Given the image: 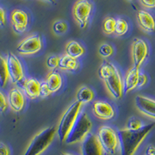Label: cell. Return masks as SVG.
Masks as SVG:
<instances>
[{"label": "cell", "mask_w": 155, "mask_h": 155, "mask_svg": "<svg viewBox=\"0 0 155 155\" xmlns=\"http://www.w3.org/2000/svg\"><path fill=\"white\" fill-rule=\"evenodd\" d=\"M8 104L15 112H21L25 106V96L22 91L18 88H12L9 90L7 96Z\"/></svg>", "instance_id": "14"}, {"label": "cell", "mask_w": 155, "mask_h": 155, "mask_svg": "<svg viewBox=\"0 0 155 155\" xmlns=\"http://www.w3.org/2000/svg\"><path fill=\"white\" fill-rule=\"evenodd\" d=\"M9 79L6 59L0 54V88H5Z\"/></svg>", "instance_id": "23"}, {"label": "cell", "mask_w": 155, "mask_h": 155, "mask_svg": "<svg viewBox=\"0 0 155 155\" xmlns=\"http://www.w3.org/2000/svg\"><path fill=\"white\" fill-rule=\"evenodd\" d=\"M92 127V123L88 114L85 112L80 113L66 138L65 143L73 144L83 140L90 133Z\"/></svg>", "instance_id": "5"}, {"label": "cell", "mask_w": 155, "mask_h": 155, "mask_svg": "<svg viewBox=\"0 0 155 155\" xmlns=\"http://www.w3.org/2000/svg\"><path fill=\"white\" fill-rule=\"evenodd\" d=\"M99 76L104 81L109 93L115 99L124 96V80L120 71L111 62H105L99 69Z\"/></svg>", "instance_id": "2"}, {"label": "cell", "mask_w": 155, "mask_h": 155, "mask_svg": "<svg viewBox=\"0 0 155 155\" xmlns=\"http://www.w3.org/2000/svg\"><path fill=\"white\" fill-rule=\"evenodd\" d=\"M113 48L110 44H104L99 48V54L103 58H109L113 54Z\"/></svg>", "instance_id": "28"}, {"label": "cell", "mask_w": 155, "mask_h": 155, "mask_svg": "<svg viewBox=\"0 0 155 155\" xmlns=\"http://www.w3.org/2000/svg\"><path fill=\"white\" fill-rule=\"evenodd\" d=\"M95 94L93 91L86 86L80 88L77 92V101H78L81 104L89 103L93 100Z\"/></svg>", "instance_id": "22"}, {"label": "cell", "mask_w": 155, "mask_h": 155, "mask_svg": "<svg viewBox=\"0 0 155 155\" xmlns=\"http://www.w3.org/2000/svg\"><path fill=\"white\" fill-rule=\"evenodd\" d=\"M6 24V14L3 8L0 7V27H4Z\"/></svg>", "instance_id": "34"}, {"label": "cell", "mask_w": 155, "mask_h": 155, "mask_svg": "<svg viewBox=\"0 0 155 155\" xmlns=\"http://www.w3.org/2000/svg\"><path fill=\"white\" fill-rule=\"evenodd\" d=\"M149 55V48L142 39L135 38L132 44V58L134 67L140 68Z\"/></svg>", "instance_id": "10"}, {"label": "cell", "mask_w": 155, "mask_h": 155, "mask_svg": "<svg viewBox=\"0 0 155 155\" xmlns=\"http://www.w3.org/2000/svg\"><path fill=\"white\" fill-rule=\"evenodd\" d=\"M59 61H60V58L55 55L50 56L47 60V65L49 68L55 69L59 66Z\"/></svg>", "instance_id": "29"}, {"label": "cell", "mask_w": 155, "mask_h": 155, "mask_svg": "<svg viewBox=\"0 0 155 155\" xmlns=\"http://www.w3.org/2000/svg\"><path fill=\"white\" fill-rule=\"evenodd\" d=\"M92 111L96 117L103 120H112L115 116V109L113 106L105 101H96L94 102Z\"/></svg>", "instance_id": "13"}, {"label": "cell", "mask_w": 155, "mask_h": 155, "mask_svg": "<svg viewBox=\"0 0 155 155\" xmlns=\"http://www.w3.org/2000/svg\"><path fill=\"white\" fill-rule=\"evenodd\" d=\"M135 105L141 113L155 119V100L143 95L135 98Z\"/></svg>", "instance_id": "15"}, {"label": "cell", "mask_w": 155, "mask_h": 155, "mask_svg": "<svg viewBox=\"0 0 155 155\" xmlns=\"http://www.w3.org/2000/svg\"><path fill=\"white\" fill-rule=\"evenodd\" d=\"M93 11V5L88 0H78L73 6L72 13L81 29L87 27Z\"/></svg>", "instance_id": "7"}, {"label": "cell", "mask_w": 155, "mask_h": 155, "mask_svg": "<svg viewBox=\"0 0 155 155\" xmlns=\"http://www.w3.org/2000/svg\"><path fill=\"white\" fill-rule=\"evenodd\" d=\"M45 81L48 84L52 93H54V92L59 91L63 84V79H62L61 75L57 71H51L47 76Z\"/></svg>", "instance_id": "19"}, {"label": "cell", "mask_w": 155, "mask_h": 155, "mask_svg": "<svg viewBox=\"0 0 155 155\" xmlns=\"http://www.w3.org/2000/svg\"><path fill=\"white\" fill-rule=\"evenodd\" d=\"M52 92L50 90L48 84L45 81H43L41 82V96L42 98H46L48 97L50 95H51Z\"/></svg>", "instance_id": "31"}, {"label": "cell", "mask_w": 155, "mask_h": 155, "mask_svg": "<svg viewBox=\"0 0 155 155\" xmlns=\"http://www.w3.org/2000/svg\"><path fill=\"white\" fill-rule=\"evenodd\" d=\"M65 53L68 56L78 59L85 54V49L78 42L71 41L66 45Z\"/></svg>", "instance_id": "21"}, {"label": "cell", "mask_w": 155, "mask_h": 155, "mask_svg": "<svg viewBox=\"0 0 155 155\" xmlns=\"http://www.w3.org/2000/svg\"><path fill=\"white\" fill-rule=\"evenodd\" d=\"M60 155H72V154H71V153H61Z\"/></svg>", "instance_id": "38"}, {"label": "cell", "mask_w": 155, "mask_h": 155, "mask_svg": "<svg viewBox=\"0 0 155 155\" xmlns=\"http://www.w3.org/2000/svg\"><path fill=\"white\" fill-rule=\"evenodd\" d=\"M25 94L30 99H36L41 96V82L35 78H28L22 85Z\"/></svg>", "instance_id": "17"}, {"label": "cell", "mask_w": 155, "mask_h": 155, "mask_svg": "<svg viewBox=\"0 0 155 155\" xmlns=\"http://www.w3.org/2000/svg\"><path fill=\"white\" fill-rule=\"evenodd\" d=\"M44 1H46V2H49V3H51V4H56L57 2V0H44Z\"/></svg>", "instance_id": "37"}, {"label": "cell", "mask_w": 155, "mask_h": 155, "mask_svg": "<svg viewBox=\"0 0 155 155\" xmlns=\"http://www.w3.org/2000/svg\"><path fill=\"white\" fill-rule=\"evenodd\" d=\"M79 67V63L76 58H71L68 55H64L60 58L58 68L67 71H75Z\"/></svg>", "instance_id": "20"}, {"label": "cell", "mask_w": 155, "mask_h": 155, "mask_svg": "<svg viewBox=\"0 0 155 155\" xmlns=\"http://www.w3.org/2000/svg\"><path fill=\"white\" fill-rule=\"evenodd\" d=\"M57 133L54 127H48L34 136L23 155H40L50 146Z\"/></svg>", "instance_id": "4"}, {"label": "cell", "mask_w": 155, "mask_h": 155, "mask_svg": "<svg viewBox=\"0 0 155 155\" xmlns=\"http://www.w3.org/2000/svg\"><path fill=\"white\" fill-rule=\"evenodd\" d=\"M10 21L13 30L17 34H22L27 30L30 19L27 12L16 9L11 12Z\"/></svg>", "instance_id": "11"}, {"label": "cell", "mask_w": 155, "mask_h": 155, "mask_svg": "<svg viewBox=\"0 0 155 155\" xmlns=\"http://www.w3.org/2000/svg\"><path fill=\"white\" fill-rule=\"evenodd\" d=\"M143 127L142 122L139 119L136 117H130L127 121V129L132 130H137Z\"/></svg>", "instance_id": "26"}, {"label": "cell", "mask_w": 155, "mask_h": 155, "mask_svg": "<svg viewBox=\"0 0 155 155\" xmlns=\"http://www.w3.org/2000/svg\"><path fill=\"white\" fill-rule=\"evenodd\" d=\"M146 155H155V146L149 145L146 149Z\"/></svg>", "instance_id": "36"}, {"label": "cell", "mask_w": 155, "mask_h": 155, "mask_svg": "<svg viewBox=\"0 0 155 155\" xmlns=\"http://www.w3.org/2000/svg\"><path fill=\"white\" fill-rule=\"evenodd\" d=\"M116 23V19L113 17L106 18L102 24V30L105 34L107 35H111V34H114Z\"/></svg>", "instance_id": "25"}, {"label": "cell", "mask_w": 155, "mask_h": 155, "mask_svg": "<svg viewBox=\"0 0 155 155\" xmlns=\"http://www.w3.org/2000/svg\"><path fill=\"white\" fill-rule=\"evenodd\" d=\"M68 24L64 21L61 20H58L54 22L53 25V31L56 34L61 35V34H64L68 30Z\"/></svg>", "instance_id": "27"}, {"label": "cell", "mask_w": 155, "mask_h": 155, "mask_svg": "<svg viewBox=\"0 0 155 155\" xmlns=\"http://www.w3.org/2000/svg\"><path fill=\"white\" fill-rule=\"evenodd\" d=\"M138 24L140 27L147 33H154L155 32V19L153 15L146 10L138 11L137 14Z\"/></svg>", "instance_id": "16"}, {"label": "cell", "mask_w": 155, "mask_h": 155, "mask_svg": "<svg viewBox=\"0 0 155 155\" xmlns=\"http://www.w3.org/2000/svg\"><path fill=\"white\" fill-rule=\"evenodd\" d=\"M97 137L99 138L103 151L108 154H114L119 145L117 132L109 126H102L98 130Z\"/></svg>", "instance_id": "6"}, {"label": "cell", "mask_w": 155, "mask_h": 155, "mask_svg": "<svg viewBox=\"0 0 155 155\" xmlns=\"http://www.w3.org/2000/svg\"><path fill=\"white\" fill-rule=\"evenodd\" d=\"M8 106L9 104H8L7 98L0 91V114H2L6 111Z\"/></svg>", "instance_id": "30"}, {"label": "cell", "mask_w": 155, "mask_h": 155, "mask_svg": "<svg viewBox=\"0 0 155 155\" xmlns=\"http://www.w3.org/2000/svg\"><path fill=\"white\" fill-rule=\"evenodd\" d=\"M44 44L41 37L39 34H34L24 38L18 44L16 51L23 55L35 54L41 51Z\"/></svg>", "instance_id": "9"}, {"label": "cell", "mask_w": 155, "mask_h": 155, "mask_svg": "<svg viewBox=\"0 0 155 155\" xmlns=\"http://www.w3.org/2000/svg\"><path fill=\"white\" fill-rule=\"evenodd\" d=\"M147 82V77L146 74L144 73H140L139 76V80H138V88H140V87L144 86L145 85Z\"/></svg>", "instance_id": "33"}, {"label": "cell", "mask_w": 155, "mask_h": 155, "mask_svg": "<svg viewBox=\"0 0 155 155\" xmlns=\"http://www.w3.org/2000/svg\"><path fill=\"white\" fill-rule=\"evenodd\" d=\"M81 106L82 104L76 100L66 109L62 116L57 128V134L61 143L65 142L68 135L79 116Z\"/></svg>", "instance_id": "3"}, {"label": "cell", "mask_w": 155, "mask_h": 155, "mask_svg": "<svg viewBox=\"0 0 155 155\" xmlns=\"http://www.w3.org/2000/svg\"><path fill=\"white\" fill-rule=\"evenodd\" d=\"M140 2L144 7L147 9H154L155 0H140Z\"/></svg>", "instance_id": "32"}, {"label": "cell", "mask_w": 155, "mask_h": 155, "mask_svg": "<svg viewBox=\"0 0 155 155\" xmlns=\"http://www.w3.org/2000/svg\"><path fill=\"white\" fill-rule=\"evenodd\" d=\"M9 79L13 84H19L24 80V68L17 56L9 52L6 56Z\"/></svg>", "instance_id": "8"}, {"label": "cell", "mask_w": 155, "mask_h": 155, "mask_svg": "<svg viewBox=\"0 0 155 155\" xmlns=\"http://www.w3.org/2000/svg\"><path fill=\"white\" fill-rule=\"evenodd\" d=\"M154 126L155 124H150L143 126L137 130L127 128L118 130L117 134L121 155H134Z\"/></svg>", "instance_id": "1"}, {"label": "cell", "mask_w": 155, "mask_h": 155, "mask_svg": "<svg viewBox=\"0 0 155 155\" xmlns=\"http://www.w3.org/2000/svg\"><path fill=\"white\" fill-rule=\"evenodd\" d=\"M129 1H134V0H129Z\"/></svg>", "instance_id": "39"}, {"label": "cell", "mask_w": 155, "mask_h": 155, "mask_svg": "<svg viewBox=\"0 0 155 155\" xmlns=\"http://www.w3.org/2000/svg\"><path fill=\"white\" fill-rule=\"evenodd\" d=\"M81 155H103V149L97 135L89 133L83 140Z\"/></svg>", "instance_id": "12"}, {"label": "cell", "mask_w": 155, "mask_h": 155, "mask_svg": "<svg viewBox=\"0 0 155 155\" xmlns=\"http://www.w3.org/2000/svg\"><path fill=\"white\" fill-rule=\"evenodd\" d=\"M10 151L9 149L5 144L0 142V155H9Z\"/></svg>", "instance_id": "35"}, {"label": "cell", "mask_w": 155, "mask_h": 155, "mask_svg": "<svg viewBox=\"0 0 155 155\" xmlns=\"http://www.w3.org/2000/svg\"><path fill=\"white\" fill-rule=\"evenodd\" d=\"M129 30V24L124 19L118 18L116 19V27L114 34L116 36H124Z\"/></svg>", "instance_id": "24"}, {"label": "cell", "mask_w": 155, "mask_h": 155, "mask_svg": "<svg viewBox=\"0 0 155 155\" xmlns=\"http://www.w3.org/2000/svg\"><path fill=\"white\" fill-rule=\"evenodd\" d=\"M140 68L133 67L129 69L124 80V92L128 93L137 88L140 76Z\"/></svg>", "instance_id": "18"}]
</instances>
